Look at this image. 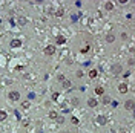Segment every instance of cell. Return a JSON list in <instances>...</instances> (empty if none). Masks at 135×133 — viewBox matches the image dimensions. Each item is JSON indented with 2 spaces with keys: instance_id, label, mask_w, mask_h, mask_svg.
I'll return each instance as SVG.
<instances>
[{
  "instance_id": "1",
  "label": "cell",
  "mask_w": 135,
  "mask_h": 133,
  "mask_svg": "<svg viewBox=\"0 0 135 133\" xmlns=\"http://www.w3.org/2000/svg\"><path fill=\"white\" fill-rule=\"evenodd\" d=\"M8 96H9V99H12V101H18V99H20V93H18L17 90H11Z\"/></svg>"
},
{
  "instance_id": "2",
  "label": "cell",
  "mask_w": 135,
  "mask_h": 133,
  "mask_svg": "<svg viewBox=\"0 0 135 133\" xmlns=\"http://www.w3.org/2000/svg\"><path fill=\"white\" fill-rule=\"evenodd\" d=\"M95 122H97V124H100V125H104L106 124V118L103 115H98L97 118H95Z\"/></svg>"
},
{
  "instance_id": "3",
  "label": "cell",
  "mask_w": 135,
  "mask_h": 133,
  "mask_svg": "<svg viewBox=\"0 0 135 133\" xmlns=\"http://www.w3.org/2000/svg\"><path fill=\"white\" fill-rule=\"evenodd\" d=\"M54 52H55V47H54V46H46V47H45V54H46V55H52Z\"/></svg>"
},
{
  "instance_id": "4",
  "label": "cell",
  "mask_w": 135,
  "mask_h": 133,
  "mask_svg": "<svg viewBox=\"0 0 135 133\" xmlns=\"http://www.w3.org/2000/svg\"><path fill=\"white\" fill-rule=\"evenodd\" d=\"M106 41H108V43H114L115 41V35L112 34V32H108V35H106Z\"/></svg>"
},
{
  "instance_id": "5",
  "label": "cell",
  "mask_w": 135,
  "mask_h": 133,
  "mask_svg": "<svg viewBox=\"0 0 135 133\" xmlns=\"http://www.w3.org/2000/svg\"><path fill=\"white\" fill-rule=\"evenodd\" d=\"M124 107H126L127 110H134V99H129V101L124 103Z\"/></svg>"
},
{
  "instance_id": "6",
  "label": "cell",
  "mask_w": 135,
  "mask_h": 133,
  "mask_svg": "<svg viewBox=\"0 0 135 133\" xmlns=\"http://www.w3.org/2000/svg\"><path fill=\"white\" fill-rule=\"evenodd\" d=\"M118 92L120 93H126L127 92V86L126 84H120V86H118Z\"/></svg>"
},
{
  "instance_id": "7",
  "label": "cell",
  "mask_w": 135,
  "mask_h": 133,
  "mask_svg": "<svg viewBox=\"0 0 135 133\" xmlns=\"http://www.w3.org/2000/svg\"><path fill=\"white\" fill-rule=\"evenodd\" d=\"M97 104H98V103H97V99H95V98H91L88 101V106L89 107H97Z\"/></svg>"
},
{
  "instance_id": "8",
  "label": "cell",
  "mask_w": 135,
  "mask_h": 133,
  "mask_svg": "<svg viewBox=\"0 0 135 133\" xmlns=\"http://www.w3.org/2000/svg\"><path fill=\"white\" fill-rule=\"evenodd\" d=\"M20 44H22V41H20V40H17V38L11 41V47H18Z\"/></svg>"
},
{
  "instance_id": "9",
  "label": "cell",
  "mask_w": 135,
  "mask_h": 133,
  "mask_svg": "<svg viewBox=\"0 0 135 133\" xmlns=\"http://www.w3.org/2000/svg\"><path fill=\"white\" fill-rule=\"evenodd\" d=\"M104 8L108 9V11H112V9H114V3H112V2H106L104 3Z\"/></svg>"
},
{
  "instance_id": "10",
  "label": "cell",
  "mask_w": 135,
  "mask_h": 133,
  "mask_svg": "<svg viewBox=\"0 0 135 133\" xmlns=\"http://www.w3.org/2000/svg\"><path fill=\"white\" fill-rule=\"evenodd\" d=\"M120 70H121V66H120V64H114V67H112V72H114V73H118Z\"/></svg>"
},
{
  "instance_id": "11",
  "label": "cell",
  "mask_w": 135,
  "mask_h": 133,
  "mask_svg": "<svg viewBox=\"0 0 135 133\" xmlns=\"http://www.w3.org/2000/svg\"><path fill=\"white\" fill-rule=\"evenodd\" d=\"M6 116H8V115H6V112H5V110H0V121H5V119H6Z\"/></svg>"
},
{
  "instance_id": "12",
  "label": "cell",
  "mask_w": 135,
  "mask_h": 133,
  "mask_svg": "<svg viewBox=\"0 0 135 133\" xmlns=\"http://www.w3.org/2000/svg\"><path fill=\"white\" fill-rule=\"evenodd\" d=\"M65 41H66L65 37H62V35H60V37H57V44H63Z\"/></svg>"
},
{
  "instance_id": "13",
  "label": "cell",
  "mask_w": 135,
  "mask_h": 133,
  "mask_svg": "<svg viewBox=\"0 0 135 133\" xmlns=\"http://www.w3.org/2000/svg\"><path fill=\"white\" fill-rule=\"evenodd\" d=\"M95 93H97V95H103V93H104V89H103V87H97V89H95Z\"/></svg>"
},
{
  "instance_id": "14",
  "label": "cell",
  "mask_w": 135,
  "mask_h": 133,
  "mask_svg": "<svg viewBox=\"0 0 135 133\" xmlns=\"http://www.w3.org/2000/svg\"><path fill=\"white\" fill-rule=\"evenodd\" d=\"M63 86H65V87H71V81L63 78Z\"/></svg>"
},
{
  "instance_id": "15",
  "label": "cell",
  "mask_w": 135,
  "mask_h": 133,
  "mask_svg": "<svg viewBox=\"0 0 135 133\" xmlns=\"http://www.w3.org/2000/svg\"><path fill=\"white\" fill-rule=\"evenodd\" d=\"M111 103V98L109 96H104V99H103V104H109Z\"/></svg>"
},
{
  "instance_id": "16",
  "label": "cell",
  "mask_w": 135,
  "mask_h": 133,
  "mask_svg": "<svg viewBox=\"0 0 135 133\" xmlns=\"http://www.w3.org/2000/svg\"><path fill=\"white\" fill-rule=\"evenodd\" d=\"M71 20H72V21H77V20H78V15H77V14H72V15H71Z\"/></svg>"
},
{
  "instance_id": "17",
  "label": "cell",
  "mask_w": 135,
  "mask_h": 133,
  "mask_svg": "<svg viewBox=\"0 0 135 133\" xmlns=\"http://www.w3.org/2000/svg\"><path fill=\"white\" fill-rule=\"evenodd\" d=\"M89 75H91L92 78H95V77H97V70H91V72H89Z\"/></svg>"
},
{
  "instance_id": "18",
  "label": "cell",
  "mask_w": 135,
  "mask_h": 133,
  "mask_svg": "<svg viewBox=\"0 0 135 133\" xmlns=\"http://www.w3.org/2000/svg\"><path fill=\"white\" fill-rule=\"evenodd\" d=\"M49 116H51V118H57V112H54V110H52V112H49Z\"/></svg>"
},
{
  "instance_id": "19",
  "label": "cell",
  "mask_w": 135,
  "mask_h": 133,
  "mask_svg": "<svg viewBox=\"0 0 135 133\" xmlns=\"http://www.w3.org/2000/svg\"><path fill=\"white\" fill-rule=\"evenodd\" d=\"M18 23H20V25H25V23H26V20H25L23 17H20V18H18Z\"/></svg>"
},
{
  "instance_id": "20",
  "label": "cell",
  "mask_w": 135,
  "mask_h": 133,
  "mask_svg": "<svg viewBox=\"0 0 135 133\" xmlns=\"http://www.w3.org/2000/svg\"><path fill=\"white\" fill-rule=\"evenodd\" d=\"M22 106H23L25 109H26V107H29V103H28V101H25V103H23V104H22Z\"/></svg>"
}]
</instances>
